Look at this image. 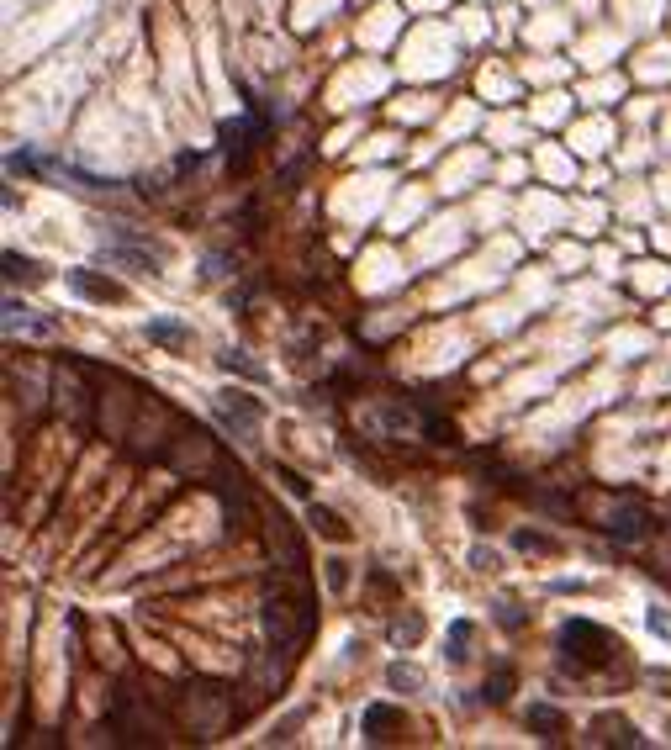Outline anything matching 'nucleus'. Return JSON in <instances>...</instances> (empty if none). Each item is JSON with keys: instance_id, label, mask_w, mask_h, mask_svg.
I'll use <instances>...</instances> for the list:
<instances>
[{"instance_id": "obj_1", "label": "nucleus", "mask_w": 671, "mask_h": 750, "mask_svg": "<svg viewBox=\"0 0 671 750\" xmlns=\"http://www.w3.org/2000/svg\"><path fill=\"white\" fill-rule=\"evenodd\" d=\"M259 618H265V640L281 650L286 661H296L302 645L312 640V629H318V592H312V576L307 581L275 576V592L265 597Z\"/></svg>"}, {"instance_id": "obj_2", "label": "nucleus", "mask_w": 671, "mask_h": 750, "mask_svg": "<svg viewBox=\"0 0 671 750\" xmlns=\"http://www.w3.org/2000/svg\"><path fill=\"white\" fill-rule=\"evenodd\" d=\"M164 698H170L175 719H180V729L191 740H222L238 724V703H233V687L228 682L185 677V682H175V692H164Z\"/></svg>"}, {"instance_id": "obj_3", "label": "nucleus", "mask_w": 671, "mask_h": 750, "mask_svg": "<svg viewBox=\"0 0 671 750\" xmlns=\"http://www.w3.org/2000/svg\"><path fill=\"white\" fill-rule=\"evenodd\" d=\"M613 661H624L619 634L587 624V618H571V624L561 629V666H571V677H587V671L613 666Z\"/></svg>"}, {"instance_id": "obj_4", "label": "nucleus", "mask_w": 671, "mask_h": 750, "mask_svg": "<svg viewBox=\"0 0 671 750\" xmlns=\"http://www.w3.org/2000/svg\"><path fill=\"white\" fill-rule=\"evenodd\" d=\"M164 465L180 471V476H191V481H201V476H217L222 449H217V439L201 423H180V434L170 444V455H164Z\"/></svg>"}, {"instance_id": "obj_5", "label": "nucleus", "mask_w": 671, "mask_h": 750, "mask_svg": "<svg viewBox=\"0 0 671 750\" xmlns=\"http://www.w3.org/2000/svg\"><path fill=\"white\" fill-rule=\"evenodd\" d=\"M603 529L619 539V545H640V539L661 534V523H656V513H650L640 497H619V502L608 508V518H603Z\"/></svg>"}, {"instance_id": "obj_6", "label": "nucleus", "mask_w": 671, "mask_h": 750, "mask_svg": "<svg viewBox=\"0 0 671 750\" xmlns=\"http://www.w3.org/2000/svg\"><path fill=\"white\" fill-rule=\"evenodd\" d=\"M217 418H222V428H228L238 444H249L259 434V402L244 397V391H222V397H217Z\"/></svg>"}, {"instance_id": "obj_7", "label": "nucleus", "mask_w": 671, "mask_h": 750, "mask_svg": "<svg viewBox=\"0 0 671 750\" xmlns=\"http://www.w3.org/2000/svg\"><path fill=\"white\" fill-rule=\"evenodd\" d=\"M6 333L11 339H59V317H43V312H32L11 296L6 302Z\"/></svg>"}, {"instance_id": "obj_8", "label": "nucleus", "mask_w": 671, "mask_h": 750, "mask_svg": "<svg viewBox=\"0 0 671 750\" xmlns=\"http://www.w3.org/2000/svg\"><path fill=\"white\" fill-rule=\"evenodd\" d=\"M592 745H624V750H645V735L624 714H598L592 719Z\"/></svg>"}, {"instance_id": "obj_9", "label": "nucleus", "mask_w": 671, "mask_h": 750, "mask_svg": "<svg viewBox=\"0 0 671 750\" xmlns=\"http://www.w3.org/2000/svg\"><path fill=\"white\" fill-rule=\"evenodd\" d=\"M69 286L85 296V302H127V286L122 280H111V275H96V270H69Z\"/></svg>"}, {"instance_id": "obj_10", "label": "nucleus", "mask_w": 671, "mask_h": 750, "mask_svg": "<svg viewBox=\"0 0 671 750\" xmlns=\"http://www.w3.org/2000/svg\"><path fill=\"white\" fill-rule=\"evenodd\" d=\"M402 729H407L402 708H386V703H370V708H365V740H370V745H386V740H397Z\"/></svg>"}, {"instance_id": "obj_11", "label": "nucleus", "mask_w": 671, "mask_h": 750, "mask_svg": "<svg viewBox=\"0 0 671 750\" xmlns=\"http://www.w3.org/2000/svg\"><path fill=\"white\" fill-rule=\"evenodd\" d=\"M307 523L318 529L323 539H333V545H349V523L333 513V508H318V502H307Z\"/></svg>"}, {"instance_id": "obj_12", "label": "nucleus", "mask_w": 671, "mask_h": 750, "mask_svg": "<svg viewBox=\"0 0 671 750\" xmlns=\"http://www.w3.org/2000/svg\"><path fill=\"white\" fill-rule=\"evenodd\" d=\"M529 729H539V740H561L566 735V714L550 703H534L529 708Z\"/></svg>"}, {"instance_id": "obj_13", "label": "nucleus", "mask_w": 671, "mask_h": 750, "mask_svg": "<svg viewBox=\"0 0 671 750\" xmlns=\"http://www.w3.org/2000/svg\"><path fill=\"white\" fill-rule=\"evenodd\" d=\"M148 339H154V344H170V349H180V344H191V328H185V323H175V317H154V323H148Z\"/></svg>"}, {"instance_id": "obj_14", "label": "nucleus", "mask_w": 671, "mask_h": 750, "mask_svg": "<svg viewBox=\"0 0 671 750\" xmlns=\"http://www.w3.org/2000/svg\"><path fill=\"white\" fill-rule=\"evenodd\" d=\"M6 280H11V286H16V280L37 286V280H43V265H37V259H22V254H6Z\"/></svg>"}, {"instance_id": "obj_15", "label": "nucleus", "mask_w": 671, "mask_h": 750, "mask_svg": "<svg viewBox=\"0 0 671 750\" xmlns=\"http://www.w3.org/2000/svg\"><path fill=\"white\" fill-rule=\"evenodd\" d=\"M513 545L524 550V555H555V550H561L550 534H534V529H518V534H513Z\"/></svg>"}, {"instance_id": "obj_16", "label": "nucleus", "mask_w": 671, "mask_h": 750, "mask_svg": "<svg viewBox=\"0 0 671 750\" xmlns=\"http://www.w3.org/2000/svg\"><path fill=\"white\" fill-rule=\"evenodd\" d=\"M386 682L397 687V692H418V687H423V671H418V666H402V661H391V666H386Z\"/></svg>"}, {"instance_id": "obj_17", "label": "nucleus", "mask_w": 671, "mask_h": 750, "mask_svg": "<svg viewBox=\"0 0 671 750\" xmlns=\"http://www.w3.org/2000/svg\"><path fill=\"white\" fill-rule=\"evenodd\" d=\"M222 370H228V375L238 370V375H249V381H265V370H259L254 360H244V354H222Z\"/></svg>"}, {"instance_id": "obj_18", "label": "nucleus", "mask_w": 671, "mask_h": 750, "mask_svg": "<svg viewBox=\"0 0 671 750\" xmlns=\"http://www.w3.org/2000/svg\"><path fill=\"white\" fill-rule=\"evenodd\" d=\"M508 692H513V671H508V666H497V671H492V682H487V698H492V703H502Z\"/></svg>"}, {"instance_id": "obj_19", "label": "nucleus", "mask_w": 671, "mask_h": 750, "mask_svg": "<svg viewBox=\"0 0 671 750\" xmlns=\"http://www.w3.org/2000/svg\"><path fill=\"white\" fill-rule=\"evenodd\" d=\"M465 645H471V624H455L450 629V661H465V655H471Z\"/></svg>"}, {"instance_id": "obj_20", "label": "nucleus", "mask_w": 671, "mask_h": 750, "mask_svg": "<svg viewBox=\"0 0 671 750\" xmlns=\"http://www.w3.org/2000/svg\"><path fill=\"white\" fill-rule=\"evenodd\" d=\"M418 634H423V618H407V624H391V640H397V645H402V640L413 645Z\"/></svg>"}, {"instance_id": "obj_21", "label": "nucleus", "mask_w": 671, "mask_h": 750, "mask_svg": "<svg viewBox=\"0 0 671 750\" xmlns=\"http://www.w3.org/2000/svg\"><path fill=\"white\" fill-rule=\"evenodd\" d=\"M650 629H656L661 640H671V613L666 608H650Z\"/></svg>"}, {"instance_id": "obj_22", "label": "nucleus", "mask_w": 671, "mask_h": 750, "mask_svg": "<svg viewBox=\"0 0 671 750\" xmlns=\"http://www.w3.org/2000/svg\"><path fill=\"white\" fill-rule=\"evenodd\" d=\"M497 608H502L497 618H502V624H508V629H518V624H524V613H518V603H497Z\"/></svg>"}, {"instance_id": "obj_23", "label": "nucleus", "mask_w": 671, "mask_h": 750, "mask_svg": "<svg viewBox=\"0 0 671 750\" xmlns=\"http://www.w3.org/2000/svg\"><path fill=\"white\" fill-rule=\"evenodd\" d=\"M281 481L291 486V492H296V497H307V481H302V476H296V471H286V465H281Z\"/></svg>"}, {"instance_id": "obj_24", "label": "nucleus", "mask_w": 671, "mask_h": 750, "mask_svg": "<svg viewBox=\"0 0 671 750\" xmlns=\"http://www.w3.org/2000/svg\"><path fill=\"white\" fill-rule=\"evenodd\" d=\"M471 560H476L481 571H497V555H492V550H471Z\"/></svg>"}]
</instances>
